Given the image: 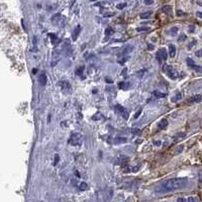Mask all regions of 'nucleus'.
<instances>
[{
    "instance_id": "ddd939ff",
    "label": "nucleus",
    "mask_w": 202,
    "mask_h": 202,
    "mask_svg": "<svg viewBox=\"0 0 202 202\" xmlns=\"http://www.w3.org/2000/svg\"><path fill=\"white\" fill-rule=\"evenodd\" d=\"M61 19H62V15L60 13H56L52 16V22H53L54 24H57Z\"/></svg>"
},
{
    "instance_id": "a18cd8bd",
    "label": "nucleus",
    "mask_w": 202,
    "mask_h": 202,
    "mask_svg": "<svg viewBox=\"0 0 202 202\" xmlns=\"http://www.w3.org/2000/svg\"><path fill=\"white\" fill-rule=\"evenodd\" d=\"M58 161H59V156H58V155H57V156L55 157V164H54V165H56V164H57V163H58Z\"/></svg>"
},
{
    "instance_id": "de8ad7c7",
    "label": "nucleus",
    "mask_w": 202,
    "mask_h": 202,
    "mask_svg": "<svg viewBox=\"0 0 202 202\" xmlns=\"http://www.w3.org/2000/svg\"><path fill=\"white\" fill-rule=\"evenodd\" d=\"M177 201H187V199L186 198H178Z\"/></svg>"
},
{
    "instance_id": "2f4dec72",
    "label": "nucleus",
    "mask_w": 202,
    "mask_h": 202,
    "mask_svg": "<svg viewBox=\"0 0 202 202\" xmlns=\"http://www.w3.org/2000/svg\"><path fill=\"white\" fill-rule=\"evenodd\" d=\"M196 42H196V40H193V41L190 42V44H188V46H187V49H188V50H191V49H192V47L196 45Z\"/></svg>"
},
{
    "instance_id": "c756f323",
    "label": "nucleus",
    "mask_w": 202,
    "mask_h": 202,
    "mask_svg": "<svg viewBox=\"0 0 202 202\" xmlns=\"http://www.w3.org/2000/svg\"><path fill=\"white\" fill-rule=\"evenodd\" d=\"M145 72H147V70H145V69H143V70H140V71H137L135 75H136L137 77H141V76H143V75L145 74Z\"/></svg>"
},
{
    "instance_id": "423d86ee",
    "label": "nucleus",
    "mask_w": 202,
    "mask_h": 202,
    "mask_svg": "<svg viewBox=\"0 0 202 202\" xmlns=\"http://www.w3.org/2000/svg\"><path fill=\"white\" fill-rule=\"evenodd\" d=\"M115 111H116L117 113H119V114H121L122 116L124 117V118H127L128 117V114H127V111H126V109L124 108L123 106H121V105H119V104H116L115 105Z\"/></svg>"
},
{
    "instance_id": "3c124183",
    "label": "nucleus",
    "mask_w": 202,
    "mask_h": 202,
    "mask_svg": "<svg viewBox=\"0 0 202 202\" xmlns=\"http://www.w3.org/2000/svg\"><path fill=\"white\" fill-rule=\"evenodd\" d=\"M197 4L200 5V6H202V1H197Z\"/></svg>"
},
{
    "instance_id": "39448f33",
    "label": "nucleus",
    "mask_w": 202,
    "mask_h": 202,
    "mask_svg": "<svg viewBox=\"0 0 202 202\" xmlns=\"http://www.w3.org/2000/svg\"><path fill=\"white\" fill-rule=\"evenodd\" d=\"M60 85V87H61L62 89V91L64 93H69V92H71V85L70 83L68 82V81H61V82L59 83Z\"/></svg>"
},
{
    "instance_id": "2eb2a0df",
    "label": "nucleus",
    "mask_w": 202,
    "mask_h": 202,
    "mask_svg": "<svg viewBox=\"0 0 202 202\" xmlns=\"http://www.w3.org/2000/svg\"><path fill=\"white\" fill-rule=\"evenodd\" d=\"M131 83L130 82H126V81H122V82H120L119 84H118V87L120 88V89H123V90H127L128 88L131 87Z\"/></svg>"
},
{
    "instance_id": "58836bf2",
    "label": "nucleus",
    "mask_w": 202,
    "mask_h": 202,
    "mask_svg": "<svg viewBox=\"0 0 202 202\" xmlns=\"http://www.w3.org/2000/svg\"><path fill=\"white\" fill-rule=\"evenodd\" d=\"M187 201H198V198H196V197H189L187 198Z\"/></svg>"
},
{
    "instance_id": "20e7f679",
    "label": "nucleus",
    "mask_w": 202,
    "mask_h": 202,
    "mask_svg": "<svg viewBox=\"0 0 202 202\" xmlns=\"http://www.w3.org/2000/svg\"><path fill=\"white\" fill-rule=\"evenodd\" d=\"M157 58L160 62L162 61H166L168 59V54H167V51L165 49H160L157 52Z\"/></svg>"
},
{
    "instance_id": "1a4fd4ad",
    "label": "nucleus",
    "mask_w": 202,
    "mask_h": 202,
    "mask_svg": "<svg viewBox=\"0 0 202 202\" xmlns=\"http://www.w3.org/2000/svg\"><path fill=\"white\" fill-rule=\"evenodd\" d=\"M189 102H201L202 101V96L199 95V94H196V95H193L190 97V99L188 100Z\"/></svg>"
},
{
    "instance_id": "393cba45",
    "label": "nucleus",
    "mask_w": 202,
    "mask_h": 202,
    "mask_svg": "<svg viewBox=\"0 0 202 202\" xmlns=\"http://www.w3.org/2000/svg\"><path fill=\"white\" fill-rule=\"evenodd\" d=\"M186 62H187V65H188V67H190V68H194V66H195V62L193 61V60L191 59V58H187L186 59Z\"/></svg>"
},
{
    "instance_id": "f704fd0d",
    "label": "nucleus",
    "mask_w": 202,
    "mask_h": 202,
    "mask_svg": "<svg viewBox=\"0 0 202 202\" xmlns=\"http://www.w3.org/2000/svg\"><path fill=\"white\" fill-rule=\"evenodd\" d=\"M145 31H150V27H139L136 28V32H145Z\"/></svg>"
},
{
    "instance_id": "f257e3e1",
    "label": "nucleus",
    "mask_w": 202,
    "mask_h": 202,
    "mask_svg": "<svg viewBox=\"0 0 202 202\" xmlns=\"http://www.w3.org/2000/svg\"><path fill=\"white\" fill-rule=\"evenodd\" d=\"M188 183L187 178H173L169 180L160 182L158 185L155 187V192L158 194H163V193L173 192L185 187Z\"/></svg>"
},
{
    "instance_id": "a211bd4d",
    "label": "nucleus",
    "mask_w": 202,
    "mask_h": 202,
    "mask_svg": "<svg viewBox=\"0 0 202 202\" xmlns=\"http://www.w3.org/2000/svg\"><path fill=\"white\" fill-rule=\"evenodd\" d=\"M153 95L156 98H165V97H167V93H163L160 91H154Z\"/></svg>"
},
{
    "instance_id": "a878e982",
    "label": "nucleus",
    "mask_w": 202,
    "mask_h": 202,
    "mask_svg": "<svg viewBox=\"0 0 202 202\" xmlns=\"http://www.w3.org/2000/svg\"><path fill=\"white\" fill-rule=\"evenodd\" d=\"M102 118H103V115L100 112H97L96 114H94L92 116L93 120H99V119H102Z\"/></svg>"
},
{
    "instance_id": "4c0bfd02",
    "label": "nucleus",
    "mask_w": 202,
    "mask_h": 202,
    "mask_svg": "<svg viewBox=\"0 0 202 202\" xmlns=\"http://www.w3.org/2000/svg\"><path fill=\"white\" fill-rule=\"evenodd\" d=\"M153 3H154V0H145V5H152Z\"/></svg>"
},
{
    "instance_id": "dca6fc26",
    "label": "nucleus",
    "mask_w": 202,
    "mask_h": 202,
    "mask_svg": "<svg viewBox=\"0 0 202 202\" xmlns=\"http://www.w3.org/2000/svg\"><path fill=\"white\" fill-rule=\"evenodd\" d=\"M49 37L52 38V44H53V45H58L59 42H60V38L57 36H56V34L49 33Z\"/></svg>"
},
{
    "instance_id": "09e8293b",
    "label": "nucleus",
    "mask_w": 202,
    "mask_h": 202,
    "mask_svg": "<svg viewBox=\"0 0 202 202\" xmlns=\"http://www.w3.org/2000/svg\"><path fill=\"white\" fill-rule=\"evenodd\" d=\"M155 145H161V141H160V140H157V141H155Z\"/></svg>"
},
{
    "instance_id": "f03ea898",
    "label": "nucleus",
    "mask_w": 202,
    "mask_h": 202,
    "mask_svg": "<svg viewBox=\"0 0 202 202\" xmlns=\"http://www.w3.org/2000/svg\"><path fill=\"white\" fill-rule=\"evenodd\" d=\"M164 71L165 73L167 74V76L170 77L171 79H177L178 77H179V73L178 72H176L174 70V68L170 66V65H164Z\"/></svg>"
},
{
    "instance_id": "7ed1b4c3",
    "label": "nucleus",
    "mask_w": 202,
    "mask_h": 202,
    "mask_svg": "<svg viewBox=\"0 0 202 202\" xmlns=\"http://www.w3.org/2000/svg\"><path fill=\"white\" fill-rule=\"evenodd\" d=\"M82 135L80 134H73L70 137V140H69V144H71L72 145H80L82 144Z\"/></svg>"
},
{
    "instance_id": "7c9ffc66",
    "label": "nucleus",
    "mask_w": 202,
    "mask_h": 202,
    "mask_svg": "<svg viewBox=\"0 0 202 202\" xmlns=\"http://www.w3.org/2000/svg\"><path fill=\"white\" fill-rule=\"evenodd\" d=\"M126 6V3H124V2L123 3H118L117 5H116V8H117V9H119V10H121Z\"/></svg>"
},
{
    "instance_id": "c03bdc74",
    "label": "nucleus",
    "mask_w": 202,
    "mask_h": 202,
    "mask_svg": "<svg viewBox=\"0 0 202 202\" xmlns=\"http://www.w3.org/2000/svg\"><path fill=\"white\" fill-rule=\"evenodd\" d=\"M184 14H185V13H184V12H182L181 10H178V11H177V15H178V16H180V15H184Z\"/></svg>"
},
{
    "instance_id": "603ef678",
    "label": "nucleus",
    "mask_w": 202,
    "mask_h": 202,
    "mask_svg": "<svg viewBox=\"0 0 202 202\" xmlns=\"http://www.w3.org/2000/svg\"><path fill=\"white\" fill-rule=\"evenodd\" d=\"M90 1H97V0H90Z\"/></svg>"
},
{
    "instance_id": "aec40b11",
    "label": "nucleus",
    "mask_w": 202,
    "mask_h": 202,
    "mask_svg": "<svg viewBox=\"0 0 202 202\" xmlns=\"http://www.w3.org/2000/svg\"><path fill=\"white\" fill-rule=\"evenodd\" d=\"M152 15V12L151 11H147V12H143V13H140V18L141 19H148L150 18V16Z\"/></svg>"
},
{
    "instance_id": "37998d69",
    "label": "nucleus",
    "mask_w": 202,
    "mask_h": 202,
    "mask_svg": "<svg viewBox=\"0 0 202 202\" xmlns=\"http://www.w3.org/2000/svg\"><path fill=\"white\" fill-rule=\"evenodd\" d=\"M196 15L198 16V17H200V18H202V11H197L196 12Z\"/></svg>"
},
{
    "instance_id": "bb28decb",
    "label": "nucleus",
    "mask_w": 202,
    "mask_h": 202,
    "mask_svg": "<svg viewBox=\"0 0 202 202\" xmlns=\"http://www.w3.org/2000/svg\"><path fill=\"white\" fill-rule=\"evenodd\" d=\"M186 135L184 134V132H180V134H178V135H176L175 136H174V140H182L184 136H185Z\"/></svg>"
},
{
    "instance_id": "f8f14e48",
    "label": "nucleus",
    "mask_w": 202,
    "mask_h": 202,
    "mask_svg": "<svg viewBox=\"0 0 202 202\" xmlns=\"http://www.w3.org/2000/svg\"><path fill=\"white\" fill-rule=\"evenodd\" d=\"M169 55H170V58H174L176 55V47L173 44L169 45Z\"/></svg>"
},
{
    "instance_id": "a19ab883",
    "label": "nucleus",
    "mask_w": 202,
    "mask_h": 202,
    "mask_svg": "<svg viewBox=\"0 0 202 202\" xmlns=\"http://www.w3.org/2000/svg\"><path fill=\"white\" fill-rule=\"evenodd\" d=\"M140 112H141V108H140V109H139V111H137V112L135 113V119H136L137 117H139V116H140Z\"/></svg>"
},
{
    "instance_id": "c85d7f7f",
    "label": "nucleus",
    "mask_w": 202,
    "mask_h": 202,
    "mask_svg": "<svg viewBox=\"0 0 202 202\" xmlns=\"http://www.w3.org/2000/svg\"><path fill=\"white\" fill-rule=\"evenodd\" d=\"M112 33H113V29L111 28V27H107V28L105 29V36H106V37H109V36H111Z\"/></svg>"
},
{
    "instance_id": "ea45409f",
    "label": "nucleus",
    "mask_w": 202,
    "mask_h": 202,
    "mask_svg": "<svg viewBox=\"0 0 202 202\" xmlns=\"http://www.w3.org/2000/svg\"><path fill=\"white\" fill-rule=\"evenodd\" d=\"M126 61H127V58H123V59H121V60H118V63L121 64V65H122V64H124Z\"/></svg>"
},
{
    "instance_id": "0eeeda50",
    "label": "nucleus",
    "mask_w": 202,
    "mask_h": 202,
    "mask_svg": "<svg viewBox=\"0 0 202 202\" xmlns=\"http://www.w3.org/2000/svg\"><path fill=\"white\" fill-rule=\"evenodd\" d=\"M80 32H81V27H80V25H77V27L74 28V31H73V32H72V40H73V42H76L77 41V38H78Z\"/></svg>"
},
{
    "instance_id": "b1692460",
    "label": "nucleus",
    "mask_w": 202,
    "mask_h": 202,
    "mask_svg": "<svg viewBox=\"0 0 202 202\" xmlns=\"http://www.w3.org/2000/svg\"><path fill=\"white\" fill-rule=\"evenodd\" d=\"M84 70H85V66H82V67H79L78 69L76 70V75L77 76H79L81 77L83 75V73H84Z\"/></svg>"
},
{
    "instance_id": "6e6552de",
    "label": "nucleus",
    "mask_w": 202,
    "mask_h": 202,
    "mask_svg": "<svg viewBox=\"0 0 202 202\" xmlns=\"http://www.w3.org/2000/svg\"><path fill=\"white\" fill-rule=\"evenodd\" d=\"M127 140L126 137H122V136H116L113 139V144L114 145H120V144H124L126 143Z\"/></svg>"
},
{
    "instance_id": "4468645a",
    "label": "nucleus",
    "mask_w": 202,
    "mask_h": 202,
    "mask_svg": "<svg viewBox=\"0 0 202 202\" xmlns=\"http://www.w3.org/2000/svg\"><path fill=\"white\" fill-rule=\"evenodd\" d=\"M162 11L164 12V13H166L167 15H170L172 16V14H173V12H172V6L170 5H166L162 8Z\"/></svg>"
},
{
    "instance_id": "4be33fe9",
    "label": "nucleus",
    "mask_w": 202,
    "mask_h": 202,
    "mask_svg": "<svg viewBox=\"0 0 202 202\" xmlns=\"http://www.w3.org/2000/svg\"><path fill=\"white\" fill-rule=\"evenodd\" d=\"M134 50V47L132 46H126V48H124V50L121 52V54L122 55H126V54H128V53H131V52Z\"/></svg>"
},
{
    "instance_id": "49530a36",
    "label": "nucleus",
    "mask_w": 202,
    "mask_h": 202,
    "mask_svg": "<svg viewBox=\"0 0 202 202\" xmlns=\"http://www.w3.org/2000/svg\"><path fill=\"white\" fill-rule=\"evenodd\" d=\"M148 48H149V50H150V51H152V50L154 49V46H153V45H149V46H148Z\"/></svg>"
},
{
    "instance_id": "9d476101",
    "label": "nucleus",
    "mask_w": 202,
    "mask_h": 202,
    "mask_svg": "<svg viewBox=\"0 0 202 202\" xmlns=\"http://www.w3.org/2000/svg\"><path fill=\"white\" fill-rule=\"evenodd\" d=\"M47 81H48V78H47L45 73H42V74H41L40 78H38V83H40L42 86H45L47 84Z\"/></svg>"
},
{
    "instance_id": "6ab92c4d",
    "label": "nucleus",
    "mask_w": 202,
    "mask_h": 202,
    "mask_svg": "<svg viewBox=\"0 0 202 202\" xmlns=\"http://www.w3.org/2000/svg\"><path fill=\"white\" fill-rule=\"evenodd\" d=\"M127 160L128 159L126 157H124V156H121L119 159H117L116 160V164H121V165H124V164H126L127 163Z\"/></svg>"
},
{
    "instance_id": "473e14b6",
    "label": "nucleus",
    "mask_w": 202,
    "mask_h": 202,
    "mask_svg": "<svg viewBox=\"0 0 202 202\" xmlns=\"http://www.w3.org/2000/svg\"><path fill=\"white\" fill-rule=\"evenodd\" d=\"M193 69H194V71H195L196 73H202V67H200V66L195 65Z\"/></svg>"
},
{
    "instance_id": "9b49d317",
    "label": "nucleus",
    "mask_w": 202,
    "mask_h": 202,
    "mask_svg": "<svg viewBox=\"0 0 202 202\" xmlns=\"http://www.w3.org/2000/svg\"><path fill=\"white\" fill-rule=\"evenodd\" d=\"M167 126H168V121H167V119H162L158 123V128L159 130H164V128L167 127Z\"/></svg>"
},
{
    "instance_id": "5701e85b",
    "label": "nucleus",
    "mask_w": 202,
    "mask_h": 202,
    "mask_svg": "<svg viewBox=\"0 0 202 202\" xmlns=\"http://www.w3.org/2000/svg\"><path fill=\"white\" fill-rule=\"evenodd\" d=\"M79 189H80V190H82V191H86V190H88V189H89V186H88L87 183L81 182L80 185H79Z\"/></svg>"
},
{
    "instance_id": "f3484780",
    "label": "nucleus",
    "mask_w": 202,
    "mask_h": 202,
    "mask_svg": "<svg viewBox=\"0 0 202 202\" xmlns=\"http://www.w3.org/2000/svg\"><path fill=\"white\" fill-rule=\"evenodd\" d=\"M181 99H182V94L180 92H177L173 97L171 98L172 102H178L179 100H181Z\"/></svg>"
},
{
    "instance_id": "79ce46f5",
    "label": "nucleus",
    "mask_w": 202,
    "mask_h": 202,
    "mask_svg": "<svg viewBox=\"0 0 202 202\" xmlns=\"http://www.w3.org/2000/svg\"><path fill=\"white\" fill-rule=\"evenodd\" d=\"M185 38H186V36H185V34H182V36L179 37V41H181V42H182V41L185 40Z\"/></svg>"
},
{
    "instance_id": "8fccbe9b",
    "label": "nucleus",
    "mask_w": 202,
    "mask_h": 202,
    "mask_svg": "<svg viewBox=\"0 0 202 202\" xmlns=\"http://www.w3.org/2000/svg\"><path fill=\"white\" fill-rule=\"evenodd\" d=\"M106 82L107 83H112V81H111L110 79H108V78H106Z\"/></svg>"
},
{
    "instance_id": "c9c22d12",
    "label": "nucleus",
    "mask_w": 202,
    "mask_h": 202,
    "mask_svg": "<svg viewBox=\"0 0 202 202\" xmlns=\"http://www.w3.org/2000/svg\"><path fill=\"white\" fill-rule=\"evenodd\" d=\"M194 31H195L194 24H190V25H189V32H194Z\"/></svg>"
},
{
    "instance_id": "412c9836",
    "label": "nucleus",
    "mask_w": 202,
    "mask_h": 202,
    "mask_svg": "<svg viewBox=\"0 0 202 202\" xmlns=\"http://www.w3.org/2000/svg\"><path fill=\"white\" fill-rule=\"evenodd\" d=\"M178 32H179V29H178V27H171L170 31H169V32H170V34H171L172 37H176V36H177Z\"/></svg>"
},
{
    "instance_id": "72a5a7b5",
    "label": "nucleus",
    "mask_w": 202,
    "mask_h": 202,
    "mask_svg": "<svg viewBox=\"0 0 202 202\" xmlns=\"http://www.w3.org/2000/svg\"><path fill=\"white\" fill-rule=\"evenodd\" d=\"M114 15H115L114 12H105V13L103 14L104 17H111V16H114Z\"/></svg>"
},
{
    "instance_id": "cd10ccee",
    "label": "nucleus",
    "mask_w": 202,
    "mask_h": 202,
    "mask_svg": "<svg viewBox=\"0 0 202 202\" xmlns=\"http://www.w3.org/2000/svg\"><path fill=\"white\" fill-rule=\"evenodd\" d=\"M131 132H132V134H134L135 135H140L141 131L140 130V128L135 127V128H132V130H131Z\"/></svg>"
},
{
    "instance_id": "e433bc0d",
    "label": "nucleus",
    "mask_w": 202,
    "mask_h": 202,
    "mask_svg": "<svg viewBox=\"0 0 202 202\" xmlns=\"http://www.w3.org/2000/svg\"><path fill=\"white\" fill-rule=\"evenodd\" d=\"M195 55H196V57L202 58V49H201V50H199V51H197L196 53H195Z\"/></svg>"
}]
</instances>
